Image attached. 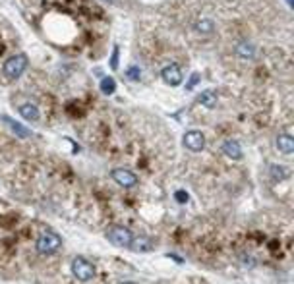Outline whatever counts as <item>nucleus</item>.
Returning <instances> with one entry per match:
<instances>
[{
	"label": "nucleus",
	"instance_id": "obj_7",
	"mask_svg": "<svg viewBox=\"0 0 294 284\" xmlns=\"http://www.w3.org/2000/svg\"><path fill=\"white\" fill-rule=\"evenodd\" d=\"M161 77H163V81L165 83H169V85L176 87L182 83V72H180V68L178 66H167V68H163V72H161Z\"/></svg>",
	"mask_w": 294,
	"mask_h": 284
},
{
	"label": "nucleus",
	"instance_id": "obj_6",
	"mask_svg": "<svg viewBox=\"0 0 294 284\" xmlns=\"http://www.w3.org/2000/svg\"><path fill=\"white\" fill-rule=\"evenodd\" d=\"M184 145H186V149H190V151H201V149L205 147V136L201 132H197V130L186 132Z\"/></svg>",
	"mask_w": 294,
	"mask_h": 284
},
{
	"label": "nucleus",
	"instance_id": "obj_18",
	"mask_svg": "<svg viewBox=\"0 0 294 284\" xmlns=\"http://www.w3.org/2000/svg\"><path fill=\"white\" fill-rule=\"evenodd\" d=\"M118 52H120L118 47H114V49H112V56H110V68H112V70H116V68H118Z\"/></svg>",
	"mask_w": 294,
	"mask_h": 284
},
{
	"label": "nucleus",
	"instance_id": "obj_23",
	"mask_svg": "<svg viewBox=\"0 0 294 284\" xmlns=\"http://www.w3.org/2000/svg\"><path fill=\"white\" fill-rule=\"evenodd\" d=\"M107 2H112V0H107Z\"/></svg>",
	"mask_w": 294,
	"mask_h": 284
},
{
	"label": "nucleus",
	"instance_id": "obj_1",
	"mask_svg": "<svg viewBox=\"0 0 294 284\" xmlns=\"http://www.w3.org/2000/svg\"><path fill=\"white\" fill-rule=\"evenodd\" d=\"M60 246H62L60 236L54 234V232H43L35 244L37 251L41 255H52V253H56L60 249Z\"/></svg>",
	"mask_w": 294,
	"mask_h": 284
},
{
	"label": "nucleus",
	"instance_id": "obj_16",
	"mask_svg": "<svg viewBox=\"0 0 294 284\" xmlns=\"http://www.w3.org/2000/svg\"><path fill=\"white\" fill-rule=\"evenodd\" d=\"M288 176V172H286V168L284 166H277V164H273L271 166V178L277 182V180H284Z\"/></svg>",
	"mask_w": 294,
	"mask_h": 284
},
{
	"label": "nucleus",
	"instance_id": "obj_17",
	"mask_svg": "<svg viewBox=\"0 0 294 284\" xmlns=\"http://www.w3.org/2000/svg\"><path fill=\"white\" fill-rule=\"evenodd\" d=\"M132 249L134 251H147L149 247H151V244L147 242V240H132Z\"/></svg>",
	"mask_w": 294,
	"mask_h": 284
},
{
	"label": "nucleus",
	"instance_id": "obj_15",
	"mask_svg": "<svg viewBox=\"0 0 294 284\" xmlns=\"http://www.w3.org/2000/svg\"><path fill=\"white\" fill-rule=\"evenodd\" d=\"M101 91H103L105 95H112V93L116 91V81H114L112 77H103V81H101Z\"/></svg>",
	"mask_w": 294,
	"mask_h": 284
},
{
	"label": "nucleus",
	"instance_id": "obj_13",
	"mask_svg": "<svg viewBox=\"0 0 294 284\" xmlns=\"http://www.w3.org/2000/svg\"><path fill=\"white\" fill-rule=\"evenodd\" d=\"M2 120L8 124V126H10V128H12L14 132H16V134H18L20 137H29V136H31V132H29V130L22 128V126H20L18 122H14L12 118H8V116H2Z\"/></svg>",
	"mask_w": 294,
	"mask_h": 284
},
{
	"label": "nucleus",
	"instance_id": "obj_9",
	"mask_svg": "<svg viewBox=\"0 0 294 284\" xmlns=\"http://www.w3.org/2000/svg\"><path fill=\"white\" fill-rule=\"evenodd\" d=\"M277 149L281 151L282 155H292L294 153V139L288 134H281L277 136Z\"/></svg>",
	"mask_w": 294,
	"mask_h": 284
},
{
	"label": "nucleus",
	"instance_id": "obj_14",
	"mask_svg": "<svg viewBox=\"0 0 294 284\" xmlns=\"http://www.w3.org/2000/svg\"><path fill=\"white\" fill-rule=\"evenodd\" d=\"M196 31L197 33H203V35H211L215 31V24L211 20H201L196 24Z\"/></svg>",
	"mask_w": 294,
	"mask_h": 284
},
{
	"label": "nucleus",
	"instance_id": "obj_3",
	"mask_svg": "<svg viewBox=\"0 0 294 284\" xmlns=\"http://www.w3.org/2000/svg\"><path fill=\"white\" fill-rule=\"evenodd\" d=\"M107 238H109L110 244H114L116 247H130L132 240H134L132 232L126 226H110L107 230Z\"/></svg>",
	"mask_w": 294,
	"mask_h": 284
},
{
	"label": "nucleus",
	"instance_id": "obj_8",
	"mask_svg": "<svg viewBox=\"0 0 294 284\" xmlns=\"http://www.w3.org/2000/svg\"><path fill=\"white\" fill-rule=\"evenodd\" d=\"M223 153H225L229 159H234V161L242 159V147H240V143L234 141V139H227V141L223 143Z\"/></svg>",
	"mask_w": 294,
	"mask_h": 284
},
{
	"label": "nucleus",
	"instance_id": "obj_10",
	"mask_svg": "<svg viewBox=\"0 0 294 284\" xmlns=\"http://www.w3.org/2000/svg\"><path fill=\"white\" fill-rule=\"evenodd\" d=\"M20 114L24 116L27 122H37L39 120V109H37L35 105H31V103H25L20 107Z\"/></svg>",
	"mask_w": 294,
	"mask_h": 284
},
{
	"label": "nucleus",
	"instance_id": "obj_22",
	"mask_svg": "<svg viewBox=\"0 0 294 284\" xmlns=\"http://www.w3.org/2000/svg\"><path fill=\"white\" fill-rule=\"evenodd\" d=\"M286 2H288V4H290V6H292V0H286Z\"/></svg>",
	"mask_w": 294,
	"mask_h": 284
},
{
	"label": "nucleus",
	"instance_id": "obj_21",
	"mask_svg": "<svg viewBox=\"0 0 294 284\" xmlns=\"http://www.w3.org/2000/svg\"><path fill=\"white\" fill-rule=\"evenodd\" d=\"M197 81H199V75L194 74V75H192V79H190V83H188V85H186V87H188V89H192V87L196 85Z\"/></svg>",
	"mask_w": 294,
	"mask_h": 284
},
{
	"label": "nucleus",
	"instance_id": "obj_19",
	"mask_svg": "<svg viewBox=\"0 0 294 284\" xmlns=\"http://www.w3.org/2000/svg\"><path fill=\"white\" fill-rule=\"evenodd\" d=\"M126 74H128V77H130V79H139V68H137V66H130V68H128V70H126Z\"/></svg>",
	"mask_w": 294,
	"mask_h": 284
},
{
	"label": "nucleus",
	"instance_id": "obj_20",
	"mask_svg": "<svg viewBox=\"0 0 294 284\" xmlns=\"http://www.w3.org/2000/svg\"><path fill=\"white\" fill-rule=\"evenodd\" d=\"M174 198H176L178 203H186V201H188V194H186L184 190H178V192L174 194Z\"/></svg>",
	"mask_w": 294,
	"mask_h": 284
},
{
	"label": "nucleus",
	"instance_id": "obj_12",
	"mask_svg": "<svg viewBox=\"0 0 294 284\" xmlns=\"http://www.w3.org/2000/svg\"><path fill=\"white\" fill-rule=\"evenodd\" d=\"M236 52H238V56H242V58H254L256 49H254L252 43H240V45L236 47Z\"/></svg>",
	"mask_w": 294,
	"mask_h": 284
},
{
	"label": "nucleus",
	"instance_id": "obj_4",
	"mask_svg": "<svg viewBox=\"0 0 294 284\" xmlns=\"http://www.w3.org/2000/svg\"><path fill=\"white\" fill-rule=\"evenodd\" d=\"M72 274L82 282H89L95 276V267L86 257H76L72 261Z\"/></svg>",
	"mask_w": 294,
	"mask_h": 284
},
{
	"label": "nucleus",
	"instance_id": "obj_11",
	"mask_svg": "<svg viewBox=\"0 0 294 284\" xmlns=\"http://www.w3.org/2000/svg\"><path fill=\"white\" fill-rule=\"evenodd\" d=\"M197 101H199L203 107L213 109V107L217 105V93H213V91H201L199 97H197Z\"/></svg>",
	"mask_w": 294,
	"mask_h": 284
},
{
	"label": "nucleus",
	"instance_id": "obj_5",
	"mask_svg": "<svg viewBox=\"0 0 294 284\" xmlns=\"http://www.w3.org/2000/svg\"><path fill=\"white\" fill-rule=\"evenodd\" d=\"M110 176H112V180L116 184L122 185V187H134L137 184V176L134 172H130V170H126V168H114Z\"/></svg>",
	"mask_w": 294,
	"mask_h": 284
},
{
	"label": "nucleus",
	"instance_id": "obj_2",
	"mask_svg": "<svg viewBox=\"0 0 294 284\" xmlns=\"http://www.w3.org/2000/svg\"><path fill=\"white\" fill-rule=\"evenodd\" d=\"M25 68H27V56L16 54V56H10L4 62V75L10 77V79H18L25 72Z\"/></svg>",
	"mask_w": 294,
	"mask_h": 284
}]
</instances>
